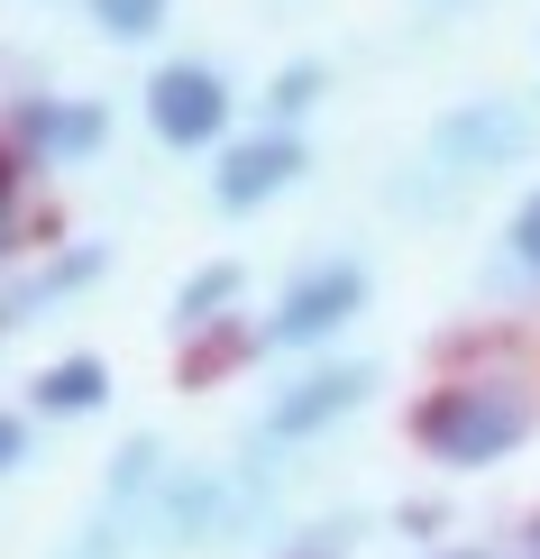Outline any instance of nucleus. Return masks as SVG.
<instances>
[{"label": "nucleus", "mask_w": 540, "mask_h": 559, "mask_svg": "<svg viewBox=\"0 0 540 559\" xmlns=\"http://www.w3.org/2000/svg\"><path fill=\"white\" fill-rule=\"evenodd\" d=\"M147 129L166 138V147H211V138L229 129V83L211 74V64H156Z\"/></svg>", "instance_id": "nucleus-4"}, {"label": "nucleus", "mask_w": 540, "mask_h": 559, "mask_svg": "<svg viewBox=\"0 0 540 559\" xmlns=\"http://www.w3.org/2000/svg\"><path fill=\"white\" fill-rule=\"evenodd\" d=\"M19 459H28V423H19V413H0V477H10Z\"/></svg>", "instance_id": "nucleus-15"}, {"label": "nucleus", "mask_w": 540, "mask_h": 559, "mask_svg": "<svg viewBox=\"0 0 540 559\" xmlns=\"http://www.w3.org/2000/svg\"><path fill=\"white\" fill-rule=\"evenodd\" d=\"M523 147H531V120H523V110H504V102H467V110H449V120H440L431 166L449 175V183H467V175L504 166V156H523Z\"/></svg>", "instance_id": "nucleus-5"}, {"label": "nucleus", "mask_w": 540, "mask_h": 559, "mask_svg": "<svg viewBox=\"0 0 540 559\" xmlns=\"http://www.w3.org/2000/svg\"><path fill=\"white\" fill-rule=\"evenodd\" d=\"M504 248H513V266L540 275V193H523V212H513V229H504Z\"/></svg>", "instance_id": "nucleus-13"}, {"label": "nucleus", "mask_w": 540, "mask_h": 559, "mask_svg": "<svg viewBox=\"0 0 540 559\" xmlns=\"http://www.w3.org/2000/svg\"><path fill=\"white\" fill-rule=\"evenodd\" d=\"M19 183H28V156L0 138V221H10V202H19Z\"/></svg>", "instance_id": "nucleus-14"}, {"label": "nucleus", "mask_w": 540, "mask_h": 559, "mask_svg": "<svg viewBox=\"0 0 540 559\" xmlns=\"http://www.w3.org/2000/svg\"><path fill=\"white\" fill-rule=\"evenodd\" d=\"M37 413H56V423H74V413H101L110 404V367L101 358H56V367H37Z\"/></svg>", "instance_id": "nucleus-8"}, {"label": "nucleus", "mask_w": 540, "mask_h": 559, "mask_svg": "<svg viewBox=\"0 0 540 559\" xmlns=\"http://www.w3.org/2000/svg\"><path fill=\"white\" fill-rule=\"evenodd\" d=\"M10 129L28 138L46 166H83V156L110 138V110H101V102H19Z\"/></svg>", "instance_id": "nucleus-7"}, {"label": "nucleus", "mask_w": 540, "mask_h": 559, "mask_svg": "<svg viewBox=\"0 0 540 559\" xmlns=\"http://www.w3.org/2000/svg\"><path fill=\"white\" fill-rule=\"evenodd\" d=\"M293 175H302V138L293 129H256L211 166V193H220V212H256V202H275Z\"/></svg>", "instance_id": "nucleus-6"}, {"label": "nucleus", "mask_w": 540, "mask_h": 559, "mask_svg": "<svg viewBox=\"0 0 540 559\" xmlns=\"http://www.w3.org/2000/svg\"><path fill=\"white\" fill-rule=\"evenodd\" d=\"M321 92H331V74H321V64L302 56V64H285V74H275V92H266V110H275V120H302V110H312Z\"/></svg>", "instance_id": "nucleus-11"}, {"label": "nucleus", "mask_w": 540, "mask_h": 559, "mask_svg": "<svg viewBox=\"0 0 540 559\" xmlns=\"http://www.w3.org/2000/svg\"><path fill=\"white\" fill-rule=\"evenodd\" d=\"M248 275L239 266H202V275H183V294H175V331H202V321H220L229 302H239Z\"/></svg>", "instance_id": "nucleus-10"}, {"label": "nucleus", "mask_w": 540, "mask_h": 559, "mask_svg": "<svg viewBox=\"0 0 540 559\" xmlns=\"http://www.w3.org/2000/svg\"><path fill=\"white\" fill-rule=\"evenodd\" d=\"M358 302H367V266L358 258H321V266H302L285 294H275V312H266V340L275 348H312V340H331L358 321Z\"/></svg>", "instance_id": "nucleus-2"}, {"label": "nucleus", "mask_w": 540, "mask_h": 559, "mask_svg": "<svg viewBox=\"0 0 540 559\" xmlns=\"http://www.w3.org/2000/svg\"><path fill=\"white\" fill-rule=\"evenodd\" d=\"M375 394V367L367 358H331V367H302L293 385H275V404H266V440H312V431H331L348 423Z\"/></svg>", "instance_id": "nucleus-3"}, {"label": "nucleus", "mask_w": 540, "mask_h": 559, "mask_svg": "<svg viewBox=\"0 0 540 559\" xmlns=\"http://www.w3.org/2000/svg\"><path fill=\"white\" fill-rule=\"evenodd\" d=\"M92 28L101 37H156L166 28V0H92Z\"/></svg>", "instance_id": "nucleus-12"}, {"label": "nucleus", "mask_w": 540, "mask_h": 559, "mask_svg": "<svg viewBox=\"0 0 540 559\" xmlns=\"http://www.w3.org/2000/svg\"><path fill=\"white\" fill-rule=\"evenodd\" d=\"M412 440L440 459V468H495V459H513L531 440V394L513 377H458V385L421 394Z\"/></svg>", "instance_id": "nucleus-1"}, {"label": "nucleus", "mask_w": 540, "mask_h": 559, "mask_svg": "<svg viewBox=\"0 0 540 559\" xmlns=\"http://www.w3.org/2000/svg\"><path fill=\"white\" fill-rule=\"evenodd\" d=\"M101 275V248H74V258H56V266H37L28 285H19L10 302H0V321H19V312H46V302H64L74 285H92Z\"/></svg>", "instance_id": "nucleus-9"}, {"label": "nucleus", "mask_w": 540, "mask_h": 559, "mask_svg": "<svg viewBox=\"0 0 540 559\" xmlns=\"http://www.w3.org/2000/svg\"><path fill=\"white\" fill-rule=\"evenodd\" d=\"M458 559H485V550H458Z\"/></svg>", "instance_id": "nucleus-16"}]
</instances>
